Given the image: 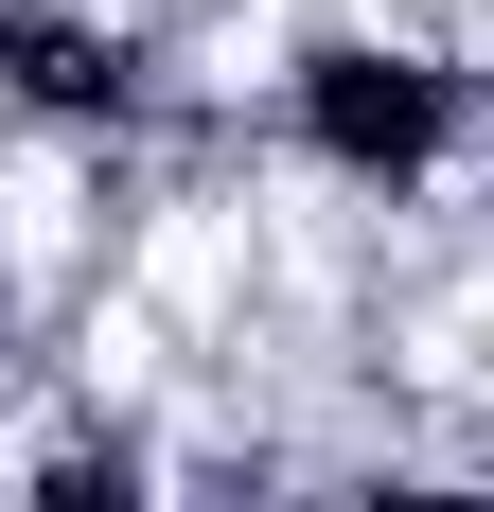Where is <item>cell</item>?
<instances>
[{
    "label": "cell",
    "mask_w": 494,
    "mask_h": 512,
    "mask_svg": "<svg viewBox=\"0 0 494 512\" xmlns=\"http://www.w3.org/2000/svg\"><path fill=\"white\" fill-rule=\"evenodd\" d=\"M0 495L18 512H177V442L106 389H53L36 442H0Z\"/></svg>",
    "instance_id": "cell-3"
},
{
    "label": "cell",
    "mask_w": 494,
    "mask_h": 512,
    "mask_svg": "<svg viewBox=\"0 0 494 512\" xmlns=\"http://www.w3.org/2000/svg\"><path fill=\"white\" fill-rule=\"evenodd\" d=\"M265 124H283V159L318 177V195H353V212H424L459 159H477L494 71L442 36V18H318V36L265 71Z\"/></svg>",
    "instance_id": "cell-1"
},
{
    "label": "cell",
    "mask_w": 494,
    "mask_h": 512,
    "mask_svg": "<svg viewBox=\"0 0 494 512\" xmlns=\"http://www.w3.org/2000/svg\"><path fill=\"white\" fill-rule=\"evenodd\" d=\"M318 512H494V477H459V460H353Z\"/></svg>",
    "instance_id": "cell-4"
},
{
    "label": "cell",
    "mask_w": 494,
    "mask_h": 512,
    "mask_svg": "<svg viewBox=\"0 0 494 512\" xmlns=\"http://www.w3.org/2000/svg\"><path fill=\"white\" fill-rule=\"evenodd\" d=\"M177 106V36L142 0H0V124L53 159H124Z\"/></svg>",
    "instance_id": "cell-2"
}]
</instances>
